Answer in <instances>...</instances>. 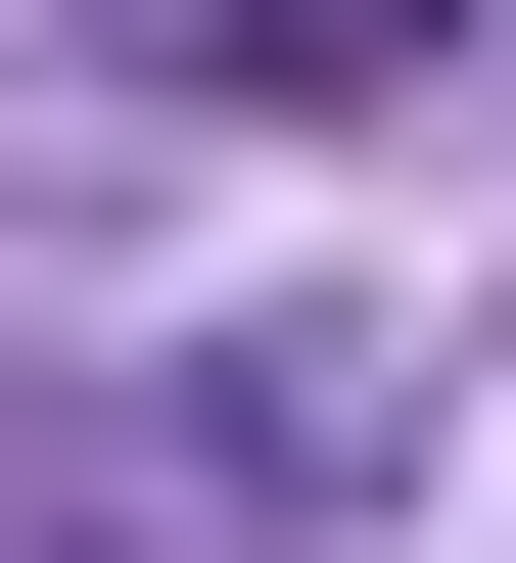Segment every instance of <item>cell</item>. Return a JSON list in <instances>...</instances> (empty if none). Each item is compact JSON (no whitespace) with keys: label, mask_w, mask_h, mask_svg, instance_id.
Instances as JSON below:
<instances>
[{"label":"cell","mask_w":516,"mask_h":563,"mask_svg":"<svg viewBox=\"0 0 516 563\" xmlns=\"http://www.w3.org/2000/svg\"><path fill=\"white\" fill-rule=\"evenodd\" d=\"M188 47H235V95H422V0H188Z\"/></svg>","instance_id":"cell-1"},{"label":"cell","mask_w":516,"mask_h":563,"mask_svg":"<svg viewBox=\"0 0 516 563\" xmlns=\"http://www.w3.org/2000/svg\"><path fill=\"white\" fill-rule=\"evenodd\" d=\"M0 563H141V517H95V470H0Z\"/></svg>","instance_id":"cell-2"}]
</instances>
